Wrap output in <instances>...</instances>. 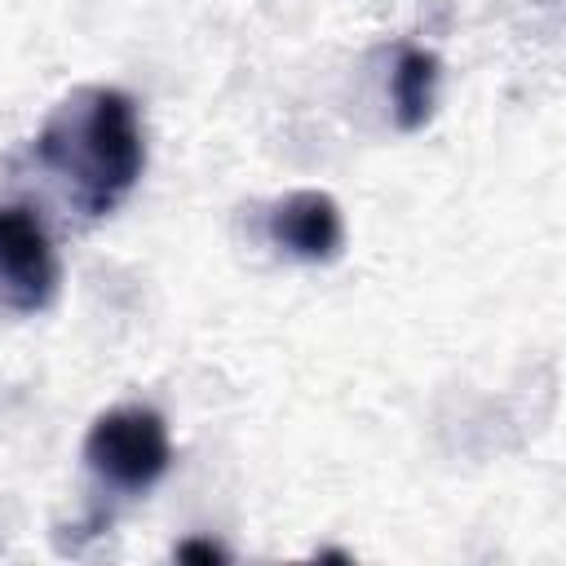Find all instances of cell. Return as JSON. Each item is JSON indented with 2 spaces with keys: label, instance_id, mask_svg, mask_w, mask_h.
<instances>
[{
  "label": "cell",
  "instance_id": "3",
  "mask_svg": "<svg viewBox=\"0 0 566 566\" xmlns=\"http://www.w3.org/2000/svg\"><path fill=\"white\" fill-rule=\"evenodd\" d=\"M57 296V252L31 208H0V314H40Z\"/></svg>",
  "mask_w": 566,
  "mask_h": 566
},
{
  "label": "cell",
  "instance_id": "1",
  "mask_svg": "<svg viewBox=\"0 0 566 566\" xmlns=\"http://www.w3.org/2000/svg\"><path fill=\"white\" fill-rule=\"evenodd\" d=\"M35 159L84 217L115 212L146 168L137 102L106 84L75 88L35 133Z\"/></svg>",
  "mask_w": 566,
  "mask_h": 566
},
{
  "label": "cell",
  "instance_id": "6",
  "mask_svg": "<svg viewBox=\"0 0 566 566\" xmlns=\"http://www.w3.org/2000/svg\"><path fill=\"white\" fill-rule=\"evenodd\" d=\"M177 562H226V548L221 544H212V539H186V544H177Z\"/></svg>",
  "mask_w": 566,
  "mask_h": 566
},
{
  "label": "cell",
  "instance_id": "5",
  "mask_svg": "<svg viewBox=\"0 0 566 566\" xmlns=\"http://www.w3.org/2000/svg\"><path fill=\"white\" fill-rule=\"evenodd\" d=\"M389 97H394V119L398 128L416 133L424 128V119L433 115V102H438V57L429 49H416L407 44L394 62V75H389Z\"/></svg>",
  "mask_w": 566,
  "mask_h": 566
},
{
  "label": "cell",
  "instance_id": "2",
  "mask_svg": "<svg viewBox=\"0 0 566 566\" xmlns=\"http://www.w3.org/2000/svg\"><path fill=\"white\" fill-rule=\"evenodd\" d=\"M84 464L115 491H146L172 464V438L150 407H111L84 433Z\"/></svg>",
  "mask_w": 566,
  "mask_h": 566
},
{
  "label": "cell",
  "instance_id": "4",
  "mask_svg": "<svg viewBox=\"0 0 566 566\" xmlns=\"http://www.w3.org/2000/svg\"><path fill=\"white\" fill-rule=\"evenodd\" d=\"M265 234L296 261H332L345 243V217L327 190H292L270 208Z\"/></svg>",
  "mask_w": 566,
  "mask_h": 566
}]
</instances>
